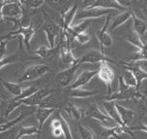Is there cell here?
Instances as JSON below:
<instances>
[{"instance_id": "obj_1", "label": "cell", "mask_w": 147, "mask_h": 139, "mask_svg": "<svg viewBox=\"0 0 147 139\" xmlns=\"http://www.w3.org/2000/svg\"><path fill=\"white\" fill-rule=\"evenodd\" d=\"M122 11H124V10L114 9V8H106L101 6H92L88 8H82L80 11H78L77 18H76V20H90L101 19V18L112 17V16L117 15L118 13Z\"/></svg>"}, {"instance_id": "obj_2", "label": "cell", "mask_w": 147, "mask_h": 139, "mask_svg": "<svg viewBox=\"0 0 147 139\" xmlns=\"http://www.w3.org/2000/svg\"><path fill=\"white\" fill-rule=\"evenodd\" d=\"M142 94L136 88L129 87L123 82L122 77H118V90L113 91L110 95L107 96L106 100L110 101H125V100H136L140 98Z\"/></svg>"}, {"instance_id": "obj_3", "label": "cell", "mask_w": 147, "mask_h": 139, "mask_svg": "<svg viewBox=\"0 0 147 139\" xmlns=\"http://www.w3.org/2000/svg\"><path fill=\"white\" fill-rule=\"evenodd\" d=\"M51 71V67L45 63H29L27 64L20 75L18 83H26L35 81L42 78L43 76Z\"/></svg>"}, {"instance_id": "obj_4", "label": "cell", "mask_w": 147, "mask_h": 139, "mask_svg": "<svg viewBox=\"0 0 147 139\" xmlns=\"http://www.w3.org/2000/svg\"><path fill=\"white\" fill-rule=\"evenodd\" d=\"M23 5L20 1H8L1 5V18L20 20L23 17Z\"/></svg>"}, {"instance_id": "obj_5", "label": "cell", "mask_w": 147, "mask_h": 139, "mask_svg": "<svg viewBox=\"0 0 147 139\" xmlns=\"http://www.w3.org/2000/svg\"><path fill=\"white\" fill-rule=\"evenodd\" d=\"M85 115L90 117L91 119L95 120L99 124L103 125L107 127H113L118 125L107 114L106 111L102 110L99 106H97L96 104H93L92 106L89 107L87 111L85 112Z\"/></svg>"}, {"instance_id": "obj_6", "label": "cell", "mask_w": 147, "mask_h": 139, "mask_svg": "<svg viewBox=\"0 0 147 139\" xmlns=\"http://www.w3.org/2000/svg\"><path fill=\"white\" fill-rule=\"evenodd\" d=\"M110 20L111 17H107L106 19V22L101 28L97 29L96 31V37L98 39L100 47H101V51L105 54V50L111 48L113 46V39H112L111 35L109 32V28L110 25Z\"/></svg>"}, {"instance_id": "obj_7", "label": "cell", "mask_w": 147, "mask_h": 139, "mask_svg": "<svg viewBox=\"0 0 147 139\" xmlns=\"http://www.w3.org/2000/svg\"><path fill=\"white\" fill-rule=\"evenodd\" d=\"M109 61H104L100 64L98 69V77L107 85V96L110 95L112 91V83H113L115 73L111 66L109 63Z\"/></svg>"}, {"instance_id": "obj_8", "label": "cell", "mask_w": 147, "mask_h": 139, "mask_svg": "<svg viewBox=\"0 0 147 139\" xmlns=\"http://www.w3.org/2000/svg\"><path fill=\"white\" fill-rule=\"evenodd\" d=\"M80 66V61L72 65V66H70V67L65 68L64 70L57 73L56 77H55L56 83L58 84L61 88H67V87L71 86L74 81H75L74 78L76 77V73H77L78 68Z\"/></svg>"}, {"instance_id": "obj_9", "label": "cell", "mask_w": 147, "mask_h": 139, "mask_svg": "<svg viewBox=\"0 0 147 139\" xmlns=\"http://www.w3.org/2000/svg\"><path fill=\"white\" fill-rule=\"evenodd\" d=\"M61 32H62V28L56 22L49 23V25H45L44 33L46 35L49 47H51L52 49L57 48V46L59 45Z\"/></svg>"}, {"instance_id": "obj_10", "label": "cell", "mask_w": 147, "mask_h": 139, "mask_svg": "<svg viewBox=\"0 0 147 139\" xmlns=\"http://www.w3.org/2000/svg\"><path fill=\"white\" fill-rule=\"evenodd\" d=\"M55 91H56V89L51 88V87L41 89L37 93H34L33 95H31L30 97L22 100L23 105L27 107H39L45 99L48 97V96L51 95L52 93H55Z\"/></svg>"}, {"instance_id": "obj_11", "label": "cell", "mask_w": 147, "mask_h": 139, "mask_svg": "<svg viewBox=\"0 0 147 139\" xmlns=\"http://www.w3.org/2000/svg\"><path fill=\"white\" fill-rule=\"evenodd\" d=\"M80 61L81 65V64H97V63L101 64L104 61H110V60L107 59L106 55L102 51L92 49L80 57Z\"/></svg>"}, {"instance_id": "obj_12", "label": "cell", "mask_w": 147, "mask_h": 139, "mask_svg": "<svg viewBox=\"0 0 147 139\" xmlns=\"http://www.w3.org/2000/svg\"><path fill=\"white\" fill-rule=\"evenodd\" d=\"M78 13V5L73 4L71 5V7L67 10L64 14L61 15V19H60L59 25L61 27L62 30L68 31L71 28V27L74 25L77 18V15Z\"/></svg>"}, {"instance_id": "obj_13", "label": "cell", "mask_w": 147, "mask_h": 139, "mask_svg": "<svg viewBox=\"0 0 147 139\" xmlns=\"http://www.w3.org/2000/svg\"><path fill=\"white\" fill-rule=\"evenodd\" d=\"M98 76V70L93 69H85L80 72L76 76L75 81L72 85L70 86V89H78V88H83L85 85L90 83L94 77Z\"/></svg>"}, {"instance_id": "obj_14", "label": "cell", "mask_w": 147, "mask_h": 139, "mask_svg": "<svg viewBox=\"0 0 147 139\" xmlns=\"http://www.w3.org/2000/svg\"><path fill=\"white\" fill-rule=\"evenodd\" d=\"M36 108L37 107H27V109H26L25 111L20 112V114L16 118H14L13 120L7 121V122H1V125H0V130H1V133L7 132L8 130L12 129V128H14L18 124H20V123L22 122L23 119H25L26 117L33 115Z\"/></svg>"}, {"instance_id": "obj_15", "label": "cell", "mask_w": 147, "mask_h": 139, "mask_svg": "<svg viewBox=\"0 0 147 139\" xmlns=\"http://www.w3.org/2000/svg\"><path fill=\"white\" fill-rule=\"evenodd\" d=\"M116 107L117 110L119 112L120 118H121V121L123 123V125L124 127H131V125L134 123V121L136 120V113L135 110L129 108V107L123 106L120 103L116 102Z\"/></svg>"}, {"instance_id": "obj_16", "label": "cell", "mask_w": 147, "mask_h": 139, "mask_svg": "<svg viewBox=\"0 0 147 139\" xmlns=\"http://www.w3.org/2000/svg\"><path fill=\"white\" fill-rule=\"evenodd\" d=\"M132 18H133V13L130 12L129 10H124V11L118 13L117 15L111 17L110 25H109V29L115 30L116 28L122 27L123 25H125L126 22H128L129 20H132Z\"/></svg>"}, {"instance_id": "obj_17", "label": "cell", "mask_w": 147, "mask_h": 139, "mask_svg": "<svg viewBox=\"0 0 147 139\" xmlns=\"http://www.w3.org/2000/svg\"><path fill=\"white\" fill-rule=\"evenodd\" d=\"M55 112V109L51 108H43V107H37L35 109L33 116L35 117L37 121V124H38L39 129L42 130V128L45 125L49 118L52 116V114Z\"/></svg>"}, {"instance_id": "obj_18", "label": "cell", "mask_w": 147, "mask_h": 139, "mask_svg": "<svg viewBox=\"0 0 147 139\" xmlns=\"http://www.w3.org/2000/svg\"><path fill=\"white\" fill-rule=\"evenodd\" d=\"M1 84H2V88H4L13 98L18 97L25 88L22 85L23 83L12 82V81H7L3 79H1Z\"/></svg>"}, {"instance_id": "obj_19", "label": "cell", "mask_w": 147, "mask_h": 139, "mask_svg": "<svg viewBox=\"0 0 147 139\" xmlns=\"http://www.w3.org/2000/svg\"><path fill=\"white\" fill-rule=\"evenodd\" d=\"M103 106H104L105 111L107 112V114L109 115L118 125H123L119 112H118L117 107H116V102L110 101V100H105L103 102Z\"/></svg>"}, {"instance_id": "obj_20", "label": "cell", "mask_w": 147, "mask_h": 139, "mask_svg": "<svg viewBox=\"0 0 147 139\" xmlns=\"http://www.w3.org/2000/svg\"><path fill=\"white\" fill-rule=\"evenodd\" d=\"M96 94H98V91L96 90H86L84 88H78V89H70L68 95L71 98L86 99L93 95H96Z\"/></svg>"}, {"instance_id": "obj_21", "label": "cell", "mask_w": 147, "mask_h": 139, "mask_svg": "<svg viewBox=\"0 0 147 139\" xmlns=\"http://www.w3.org/2000/svg\"><path fill=\"white\" fill-rule=\"evenodd\" d=\"M41 134V130L35 125H22L18 128V132L16 139H22L26 137H38Z\"/></svg>"}, {"instance_id": "obj_22", "label": "cell", "mask_w": 147, "mask_h": 139, "mask_svg": "<svg viewBox=\"0 0 147 139\" xmlns=\"http://www.w3.org/2000/svg\"><path fill=\"white\" fill-rule=\"evenodd\" d=\"M132 25H133V31L138 34L140 37H143L147 32V23L143 19L138 17L136 14L133 13L132 18Z\"/></svg>"}, {"instance_id": "obj_23", "label": "cell", "mask_w": 147, "mask_h": 139, "mask_svg": "<svg viewBox=\"0 0 147 139\" xmlns=\"http://www.w3.org/2000/svg\"><path fill=\"white\" fill-rule=\"evenodd\" d=\"M122 80L126 85L129 87H132V88H138V82L136 79V76L135 74V72L131 69L130 67H126L124 68L122 72Z\"/></svg>"}, {"instance_id": "obj_24", "label": "cell", "mask_w": 147, "mask_h": 139, "mask_svg": "<svg viewBox=\"0 0 147 139\" xmlns=\"http://www.w3.org/2000/svg\"><path fill=\"white\" fill-rule=\"evenodd\" d=\"M46 3L49 5L51 9L55 10L60 14H64L71 7L69 0H46Z\"/></svg>"}, {"instance_id": "obj_25", "label": "cell", "mask_w": 147, "mask_h": 139, "mask_svg": "<svg viewBox=\"0 0 147 139\" xmlns=\"http://www.w3.org/2000/svg\"><path fill=\"white\" fill-rule=\"evenodd\" d=\"M5 103V107H4V112L2 113V117L1 118H8L10 115L12 114L13 112L15 111L18 107L22 106L23 105V102L22 100H17L15 98H12L10 100L4 101Z\"/></svg>"}, {"instance_id": "obj_26", "label": "cell", "mask_w": 147, "mask_h": 139, "mask_svg": "<svg viewBox=\"0 0 147 139\" xmlns=\"http://www.w3.org/2000/svg\"><path fill=\"white\" fill-rule=\"evenodd\" d=\"M65 110H66V112L73 118L74 120L78 121V122L80 121L81 118L83 116V113L80 110V107L75 105V104L72 103V102H68L67 105L65 106Z\"/></svg>"}, {"instance_id": "obj_27", "label": "cell", "mask_w": 147, "mask_h": 139, "mask_svg": "<svg viewBox=\"0 0 147 139\" xmlns=\"http://www.w3.org/2000/svg\"><path fill=\"white\" fill-rule=\"evenodd\" d=\"M55 49H52L51 47H48V46L42 45L39 47L38 49H36L35 51H33V54L37 57H41V59H49V57H51L53 56Z\"/></svg>"}, {"instance_id": "obj_28", "label": "cell", "mask_w": 147, "mask_h": 139, "mask_svg": "<svg viewBox=\"0 0 147 139\" xmlns=\"http://www.w3.org/2000/svg\"><path fill=\"white\" fill-rule=\"evenodd\" d=\"M58 116L60 117V119H61L62 130H63V134H64V136H63V137H64L65 139H74L72 130H71L70 125L68 124L67 120L65 119L64 116H63V115L61 114V112H58Z\"/></svg>"}, {"instance_id": "obj_29", "label": "cell", "mask_w": 147, "mask_h": 139, "mask_svg": "<svg viewBox=\"0 0 147 139\" xmlns=\"http://www.w3.org/2000/svg\"><path fill=\"white\" fill-rule=\"evenodd\" d=\"M78 132L80 139H96L95 134L90 128L86 127L82 125H78Z\"/></svg>"}, {"instance_id": "obj_30", "label": "cell", "mask_w": 147, "mask_h": 139, "mask_svg": "<svg viewBox=\"0 0 147 139\" xmlns=\"http://www.w3.org/2000/svg\"><path fill=\"white\" fill-rule=\"evenodd\" d=\"M94 6H101L106 8H114L119 10H126L117 3L116 0H96V4Z\"/></svg>"}, {"instance_id": "obj_31", "label": "cell", "mask_w": 147, "mask_h": 139, "mask_svg": "<svg viewBox=\"0 0 147 139\" xmlns=\"http://www.w3.org/2000/svg\"><path fill=\"white\" fill-rule=\"evenodd\" d=\"M39 91V89L37 88L35 86H28V87H25L24 90L22 91V94H20L18 97H16L15 99L17 100H24V99L30 97L31 95H33L34 93H37Z\"/></svg>"}, {"instance_id": "obj_32", "label": "cell", "mask_w": 147, "mask_h": 139, "mask_svg": "<svg viewBox=\"0 0 147 139\" xmlns=\"http://www.w3.org/2000/svg\"><path fill=\"white\" fill-rule=\"evenodd\" d=\"M39 107H43V108H51L56 109L58 107V104L56 102V97H55V93H52L51 95L48 96L45 100L42 102L41 105Z\"/></svg>"}, {"instance_id": "obj_33", "label": "cell", "mask_w": 147, "mask_h": 139, "mask_svg": "<svg viewBox=\"0 0 147 139\" xmlns=\"http://www.w3.org/2000/svg\"><path fill=\"white\" fill-rule=\"evenodd\" d=\"M46 3V0H22V4L28 9H39Z\"/></svg>"}, {"instance_id": "obj_34", "label": "cell", "mask_w": 147, "mask_h": 139, "mask_svg": "<svg viewBox=\"0 0 147 139\" xmlns=\"http://www.w3.org/2000/svg\"><path fill=\"white\" fill-rule=\"evenodd\" d=\"M74 38H75L76 40L80 44V45H86V44L89 43L91 40V37H90V35H89V33L87 32V31L75 34Z\"/></svg>"}, {"instance_id": "obj_35", "label": "cell", "mask_w": 147, "mask_h": 139, "mask_svg": "<svg viewBox=\"0 0 147 139\" xmlns=\"http://www.w3.org/2000/svg\"><path fill=\"white\" fill-rule=\"evenodd\" d=\"M138 91H140V93L142 94L144 97L147 99V79L142 81V83H141L140 86V89H138Z\"/></svg>"}, {"instance_id": "obj_36", "label": "cell", "mask_w": 147, "mask_h": 139, "mask_svg": "<svg viewBox=\"0 0 147 139\" xmlns=\"http://www.w3.org/2000/svg\"><path fill=\"white\" fill-rule=\"evenodd\" d=\"M51 132H52V135L56 138H59V137L64 136V134H63V130H62V127H57V128H53V129H51Z\"/></svg>"}, {"instance_id": "obj_37", "label": "cell", "mask_w": 147, "mask_h": 139, "mask_svg": "<svg viewBox=\"0 0 147 139\" xmlns=\"http://www.w3.org/2000/svg\"><path fill=\"white\" fill-rule=\"evenodd\" d=\"M132 129L134 132H145L147 133V124H142L141 125H138V127H132Z\"/></svg>"}, {"instance_id": "obj_38", "label": "cell", "mask_w": 147, "mask_h": 139, "mask_svg": "<svg viewBox=\"0 0 147 139\" xmlns=\"http://www.w3.org/2000/svg\"><path fill=\"white\" fill-rule=\"evenodd\" d=\"M81 1H82L83 8L92 7L96 4V0H81Z\"/></svg>"}, {"instance_id": "obj_39", "label": "cell", "mask_w": 147, "mask_h": 139, "mask_svg": "<svg viewBox=\"0 0 147 139\" xmlns=\"http://www.w3.org/2000/svg\"><path fill=\"white\" fill-rule=\"evenodd\" d=\"M143 4H144V9H145L147 12V0H143Z\"/></svg>"}, {"instance_id": "obj_40", "label": "cell", "mask_w": 147, "mask_h": 139, "mask_svg": "<svg viewBox=\"0 0 147 139\" xmlns=\"http://www.w3.org/2000/svg\"><path fill=\"white\" fill-rule=\"evenodd\" d=\"M145 78L147 79V73H146V72H145Z\"/></svg>"}, {"instance_id": "obj_41", "label": "cell", "mask_w": 147, "mask_h": 139, "mask_svg": "<svg viewBox=\"0 0 147 139\" xmlns=\"http://www.w3.org/2000/svg\"><path fill=\"white\" fill-rule=\"evenodd\" d=\"M22 139H23V138H22Z\"/></svg>"}]
</instances>
